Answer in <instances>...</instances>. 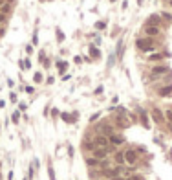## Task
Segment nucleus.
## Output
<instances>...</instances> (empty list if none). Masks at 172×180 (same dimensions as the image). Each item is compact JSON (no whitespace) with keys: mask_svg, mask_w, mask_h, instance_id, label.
<instances>
[{"mask_svg":"<svg viewBox=\"0 0 172 180\" xmlns=\"http://www.w3.org/2000/svg\"><path fill=\"white\" fill-rule=\"evenodd\" d=\"M139 160V154L135 149H126L125 151V164H130V166H134V164H137Z\"/></svg>","mask_w":172,"mask_h":180,"instance_id":"nucleus-1","label":"nucleus"},{"mask_svg":"<svg viewBox=\"0 0 172 180\" xmlns=\"http://www.w3.org/2000/svg\"><path fill=\"white\" fill-rule=\"evenodd\" d=\"M108 142H110V145H114V147H121V145H123V143L126 142V138L123 136V134L114 132L112 136H108Z\"/></svg>","mask_w":172,"mask_h":180,"instance_id":"nucleus-2","label":"nucleus"},{"mask_svg":"<svg viewBox=\"0 0 172 180\" xmlns=\"http://www.w3.org/2000/svg\"><path fill=\"white\" fill-rule=\"evenodd\" d=\"M135 46H137L139 50H143V52H146L148 48H152L154 46V41L150 37H145V39H137L135 41Z\"/></svg>","mask_w":172,"mask_h":180,"instance_id":"nucleus-3","label":"nucleus"},{"mask_svg":"<svg viewBox=\"0 0 172 180\" xmlns=\"http://www.w3.org/2000/svg\"><path fill=\"white\" fill-rule=\"evenodd\" d=\"M93 143H95V147H97V149H104V147L110 145L108 138L103 136V134H95V136H93Z\"/></svg>","mask_w":172,"mask_h":180,"instance_id":"nucleus-4","label":"nucleus"},{"mask_svg":"<svg viewBox=\"0 0 172 180\" xmlns=\"http://www.w3.org/2000/svg\"><path fill=\"white\" fill-rule=\"evenodd\" d=\"M150 114H152V119L158 125H161V123H165V114L159 110V108H152V110H150Z\"/></svg>","mask_w":172,"mask_h":180,"instance_id":"nucleus-5","label":"nucleus"},{"mask_svg":"<svg viewBox=\"0 0 172 180\" xmlns=\"http://www.w3.org/2000/svg\"><path fill=\"white\" fill-rule=\"evenodd\" d=\"M137 112L141 116V125H143L145 129H150V121H148V114H146V110H145V108H141V107H137Z\"/></svg>","mask_w":172,"mask_h":180,"instance_id":"nucleus-6","label":"nucleus"},{"mask_svg":"<svg viewBox=\"0 0 172 180\" xmlns=\"http://www.w3.org/2000/svg\"><path fill=\"white\" fill-rule=\"evenodd\" d=\"M159 22H161V15H150L145 20V26H159Z\"/></svg>","mask_w":172,"mask_h":180,"instance_id":"nucleus-7","label":"nucleus"},{"mask_svg":"<svg viewBox=\"0 0 172 180\" xmlns=\"http://www.w3.org/2000/svg\"><path fill=\"white\" fill-rule=\"evenodd\" d=\"M84 164L88 166L90 169H93V167H99L101 166V162L97 158H93V156H84Z\"/></svg>","mask_w":172,"mask_h":180,"instance_id":"nucleus-8","label":"nucleus"},{"mask_svg":"<svg viewBox=\"0 0 172 180\" xmlns=\"http://www.w3.org/2000/svg\"><path fill=\"white\" fill-rule=\"evenodd\" d=\"M158 96H159V97H170V96H172V85H167V87L159 88V90H158Z\"/></svg>","mask_w":172,"mask_h":180,"instance_id":"nucleus-9","label":"nucleus"},{"mask_svg":"<svg viewBox=\"0 0 172 180\" xmlns=\"http://www.w3.org/2000/svg\"><path fill=\"white\" fill-rule=\"evenodd\" d=\"M145 33L148 35V37H154V35L161 33V29H159V26H145Z\"/></svg>","mask_w":172,"mask_h":180,"instance_id":"nucleus-10","label":"nucleus"},{"mask_svg":"<svg viewBox=\"0 0 172 180\" xmlns=\"http://www.w3.org/2000/svg\"><path fill=\"white\" fill-rule=\"evenodd\" d=\"M114 160H115V164H117V166L123 167V166H125V151H115Z\"/></svg>","mask_w":172,"mask_h":180,"instance_id":"nucleus-11","label":"nucleus"},{"mask_svg":"<svg viewBox=\"0 0 172 180\" xmlns=\"http://www.w3.org/2000/svg\"><path fill=\"white\" fill-rule=\"evenodd\" d=\"M95 149H97V147H95V143H93V140H88V142H86V140H84V142H83V151L86 153V151H90V153H93L95 151Z\"/></svg>","mask_w":172,"mask_h":180,"instance_id":"nucleus-12","label":"nucleus"},{"mask_svg":"<svg viewBox=\"0 0 172 180\" xmlns=\"http://www.w3.org/2000/svg\"><path fill=\"white\" fill-rule=\"evenodd\" d=\"M11 11H13V4H11V2H6L2 7H0V13H2V15H6V17H7V15L11 13Z\"/></svg>","mask_w":172,"mask_h":180,"instance_id":"nucleus-13","label":"nucleus"},{"mask_svg":"<svg viewBox=\"0 0 172 180\" xmlns=\"http://www.w3.org/2000/svg\"><path fill=\"white\" fill-rule=\"evenodd\" d=\"M169 66H154L152 68V76H159V74H167L169 72Z\"/></svg>","mask_w":172,"mask_h":180,"instance_id":"nucleus-14","label":"nucleus"},{"mask_svg":"<svg viewBox=\"0 0 172 180\" xmlns=\"http://www.w3.org/2000/svg\"><path fill=\"white\" fill-rule=\"evenodd\" d=\"M90 53H92V57H93V59H97V57L101 55L99 48H97V46H93V44H92V46H90Z\"/></svg>","mask_w":172,"mask_h":180,"instance_id":"nucleus-15","label":"nucleus"},{"mask_svg":"<svg viewBox=\"0 0 172 180\" xmlns=\"http://www.w3.org/2000/svg\"><path fill=\"white\" fill-rule=\"evenodd\" d=\"M125 180H145V177H143V175L134 173V175H128V177H125Z\"/></svg>","mask_w":172,"mask_h":180,"instance_id":"nucleus-16","label":"nucleus"},{"mask_svg":"<svg viewBox=\"0 0 172 180\" xmlns=\"http://www.w3.org/2000/svg\"><path fill=\"white\" fill-rule=\"evenodd\" d=\"M165 53H152V55H148V61H161Z\"/></svg>","mask_w":172,"mask_h":180,"instance_id":"nucleus-17","label":"nucleus"},{"mask_svg":"<svg viewBox=\"0 0 172 180\" xmlns=\"http://www.w3.org/2000/svg\"><path fill=\"white\" fill-rule=\"evenodd\" d=\"M48 177H49V180H57V177H55V169H53L51 164L48 166Z\"/></svg>","mask_w":172,"mask_h":180,"instance_id":"nucleus-18","label":"nucleus"},{"mask_svg":"<svg viewBox=\"0 0 172 180\" xmlns=\"http://www.w3.org/2000/svg\"><path fill=\"white\" fill-rule=\"evenodd\" d=\"M60 118H62V119H64L66 123H73V121H75V119H73L72 116H70L68 112H62V114H60Z\"/></svg>","mask_w":172,"mask_h":180,"instance_id":"nucleus-19","label":"nucleus"},{"mask_svg":"<svg viewBox=\"0 0 172 180\" xmlns=\"http://www.w3.org/2000/svg\"><path fill=\"white\" fill-rule=\"evenodd\" d=\"M11 121H13V123H18V121H20V110H15V112L11 114Z\"/></svg>","mask_w":172,"mask_h":180,"instance_id":"nucleus-20","label":"nucleus"},{"mask_svg":"<svg viewBox=\"0 0 172 180\" xmlns=\"http://www.w3.org/2000/svg\"><path fill=\"white\" fill-rule=\"evenodd\" d=\"M165 119L172 125V108H167V110H165Z\"/></svg>","mask_w":172,"mask_h":180,"instance_id":"nucleus-21","label":"nucleus"},{"mask_svg":"<svg viewBox=\"0 0 172 180\" xmlns=\"http://www.w3.org/2000/svg\"><path fill=\"white\" fill-rule=\"evenodd\" d=\"M57 66H59V72L62 74V72H66V68H68V63H64V61H60L57 63Z\"/></svg>","mask_w":172,"mask_h":180,"instance_id":"nucleus-22","label":"nucleus"},{"mask_svg":"<svg viewBox=\"0 0 172 180\" xmlns=\"http://www.w3.org/2000/svg\"><path fill=\"white\" fill-rule=\"evenodd\" d=\"M33 81H35V83H42V74H40V72H35Z\"/></svg>","mask_w":172,"mask_h":180,"instance_id":"nucleus-23","label":"nucleus"},{"mask_svg":"<svg viewBox=\"0 0 172 180\" xmlns=\"http://www.w3.org/2000/svg\"><path fill=\"white\" fill-rule=\"evenodd\" d=\"M33 175H35V169H33V166H29V167H28V180H31Z\"/></svg>","mask_w":172,"mask_h":180,"instance_id":"nucleus-24","label":"nucleus"},{"mask_svg":"<svg viewBox=\"0 0 172 180\" xmlns=\"http://www.w3.org/2000/svg\"><path fill=\"white\" fill-rule=\"evenodd\" d=\"M57 41H59V42H62V41H64V33L60 31L59 28H57Z\"/></svg>","mask_w":172,"mask_h":180,"instance_id":"nucleus-25","label":"nucleus"},{"mask_svg":"<svg viewBox=\"0 0 172 180\" xmlns=\"http://www.w3.org/2000/svg\"><path fill=\"white\" fill-rule=\"evenodd\" d=\"M95 28H97V29H104L106 28V22L104 20H99L97 24H95Z\"/></svg>","mask_w":172,"mask_h":180,"instance_id":"nucleus-26","label":"nucleus"},{"mask_svg":"<svg viewBox=\"0 0 172 180\" xmlns=\"http://www.w3.org/2000/svg\"><path fill=\"white\" fill-rule=\"evenodd\" d=\"M135 151H137V154H145V153H146V147L137 145V147H135Z\"/></svg>","mask_w":172,"mask_h":180,"instance_id":"nucleus-27","label":"nucleus"},{"mask_svg":"<svg viewBox=\"0 0 172 180\" xmlns=\"http://www.w3.org/2000/svg\"><path fill=\"white\" fill-rule=\"evenodd\" d=\"M26 108H28V105L24 103V101H20V103H18V110H20V112H24Z\"/></svg>","mask_w":172,"mask_h":180,"instance_id":"nucleus-28","label":"nucleus"},{"mask_svg":"<svg viewBox=\"0 0 172 180\" xmlns=\"http://www.w3.org/2000/svg\"><path fill=\"white\" fill-rule=\"evenodd\" d=\"M9 101H11V103H17V101H18V99H17V94H15V92L9 94Z\"/></svg>","mask_w":172,"mask_h":180,"instance_id":"nucleus-29","label":"nucleus"},{"mask_svg":"<svg viewBox=\"0 0 172 180\" xmlns=\"http://www.w3.org/2000/svg\"><path fill=\"white\" fill-rule=\"evenodd\" d=\"M161 17H163L165 20H170V22H172V15H170V13H161Z\"/></svg>","mask_w":172,"mask_h":180,"instance_id":"nucleus-30","label":"nucleus"},{"mask_svg":"<svg viewBox=\"0 0 172 180\" xmlns=\"http://www.w3.org/2000/svg\"><path fill=\"white\" fill-rule=\"evenodd\" d=\"M51 116H53V118H59V116H60L59 108H51Z\"/></svg>","mask_w":172,"mask_h":180,"instance_id":"nucleus-31","label":"nucleus"},{"mask_svg":"<svg viewBox=\"0 0 172 180\" xmlns=\"http://www.w3.org/2000/svg\"><path fill=\"white\" fill-rule=\"evenodd\" d=\"M99 116H101V112H95V114H92V118H90V121L93 123V121H95V119H97Z\"/></svg>","mask_w":172,"mask_h":180,"instance_id":"nucleus-32","label":"nucleus"},{"mask_svg":"<svg viewBox=\"0 0 172 180\" xmlns=\"http://www.w3.org/2000/svg\"><path fill=\"white\" fill-rule=\"evenodd\" d=\"M73 153H75V151H73V147L70 145V147H68V156H70V158H73Z\"/></svg>","mask_w":172,"mask_h":180,"instance_id":"nucleus-33","label":"nucleus"},{"mask_svg":"<svg viewBox=\"0 0 172 180\" xmlns=\"http://www.w3.org/2000/svg\"><path fill=\"white\" fill-rule=\"evenodd\" d=\"M26 52H28V55H29V53H33V46H31V44H28V46H26Z\"/></svg>","mask_w":172,"mask_h":180,"instance_id":"nucleus-34","label":"nucleus"},{"mask_svg":"<svg viewBox=\"0 0 172 180\" xmlns=\"http://www.w3.org/2000/svg\"><path fill=\"white\" fill-rule=\"evenodd\" d=\"M6 20H7V17H6V15H2V13H0V24H4Z\"/></svg>","mask_w":172,"mask_h":180,"instance_id":"nucleus-35","label":"nucleus"},{"mask_svg":"<svg viewBox=\"0 0 172 180\" xmlns=\"http://www.w3.org/2000/svg\"><path fill=\"white\" fill-rule=\"evenodd\" d=\"M26 92H28V94H33L35 88H33V87H26Z\"/></svg>","mask_w":172,"mask_h":180,"instance_id":"nucleus-36","label":"nucleus"},{"mask_svg":"<svg viewBox=\"0 0 172 180\" xmlns=\"http://www.w3.org/2000/svg\"><path fill=\"white\" fill-rule=\"evenodd\" d=\"M13 178H15V173L9 171V173H7V180H13Z\"/></svg>","mask_w":172,"mask_h":180,"instance_id":"nucleus-37","label":"nucleus"},{"mask_svg":"<svg viewBox=\"0 0 172 180\" xmlns=\"http://www.w3.org/2000/svg\"><path fill=\"white\" fill-rule=\"evenodd\" d=\"M110 180H125V177H114V178H110Z\"/></svg>","mask_w":172,"mask_h":180,"instance_id":"nucleus-38","label":"nucleus"},{"mask_svg":"<svg viewBox=\"0 0 172 180\" xmlns=\"http://www.w3.org/2000/svg\"><path fill=\"white\" fill-rule=\"evenodd\" d=\"M143 2L145 0H137V6H143Z\"/></svg>","mask_w":172,"mask_h":180,"instance_id":"nucleus-39","label":"nucleus"},{"mask_svg":"<svg viewBox=\"0 0 172 180\" xmlns=\"http://www.w3.org/2000/svg\"><path fill=\"white\" fill-rule=\"evenodd\" d=\"M4 4H6V0H0V7H2V6H4Z\"/></svg>","mask_w":172,"mask_h":180,"instance_id":"nucleus-40","label":"nucleus"},{"mask_svg":"<svg viewBox=\"0 0 172 180\" xmlns=\"http://www.w3.org/2000/svg\"><path fill=\"white\" fill-rule=\"evenodd\" d=\"M169 4H170V6H172V0H169Z\"/></svg>","mask_w":172,"mask_h":180,"instance_id":"nucleus-41","label":"nucleus"},{"mask_svg":"<svg viewBox=\"0 0 172 180\" xmlns=\"http://www.w3.org/2000/svg\"><path fill=\"white\" fill-rule=\"evenodd\" d=\"M170 158H172V149H170Z\"/></svg>","mask_w":172,"mask_h":180,"instance_id":"nucleus-42","label":"nucleus"},{"mask_svg":"<svg viewBox=\"0 0 172 180\" xmlns=\"http://www.w3.org/2000/svg\"><path fill=\"white\" fill-rule=\"evenodd\" d=\"M170 132H172V125H170Z\"/></svg>","mask_w":172,"mask_h":180,"instance_id":"nucleus-43","label":"nucleus"},{"mask_svg":"<svg viewBox=\"0 0 172 180\" xmlns=\"http://www.w3.org/2000/svg\"><path fill=\"white\" fill-rule=\"evenodd\" d=\"M22 180H28V177H26V178H22Z\"/></svg>","mask_w":172,"mask_h":180,"instance_id":"nucleus-44","label":"nucleus"},{"mask_svg":"<svg viewBox=\"0 0 172 180\" xmlns=\"http://www.w3.org/2000/svg\"><path fill=\"white\" fill-rule=\"evenodd\" d=\"M0 129H2V123H0Z\"/></svg>","mask_w":172,"mask_h":180,"instance_id":"nucleus-45","label":"nucleus"},{"mask_svg":"<svg viewBox=\"0 0 172 180\" xmlns=\"http://www.w3.org/2000/svg\"><path fill=\"white\" fill-rule=\"evenodd\" d=\"M112 2H117V0H112Z\"/></svg>","mask_w":172,"mask_h":180,"instance_id":"nucleus-46","label":"nucleus"},{"mask_svg":"<svg viewBox=\"0 0 172 180\" xmlns=\"http://www.w3.org/2000/svg\"><path fill=\"white\" fill-rule=\"evenodd\" d=\"M40 2H44V0H40Z\"/></svg>","mask_w":172,"mask_h":180,"instance_id":"nucleus-47","label":"nucleus"}]
</instances>
